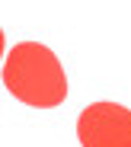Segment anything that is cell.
Returning a JSON list of instances; mask_svg holds the SVG:
<instances>
[{"mask_svg": "<svg viewBox=\"0 0 131 147\" xmlns=\"http://www.w3.org/2000/svg\"><path fill=\"white\" fill-rule=\"evenodd\" d=\"M83 147H131V109L122 102H93L77 118Z\"/></svg>", "mask_w": 131, "mask_h": 147, "instance_id": "cell-2", "label": "cell"}, {"mask_svg": "<svg viewBox=\"0 0 131 147\" xmlns=\"http://www.w3.org/2000/svg\"><path fill=\"white\" fill-rule=\"evenodd\" d=\"M3 86L19 102L35 109H55L67 96V77L58 55L42 42H19L7 51Z\"/></svg>", "mask_w": 131, "mask_h": 147, "instance_id": "cell-1", "label": "cell"}]
</instances>
